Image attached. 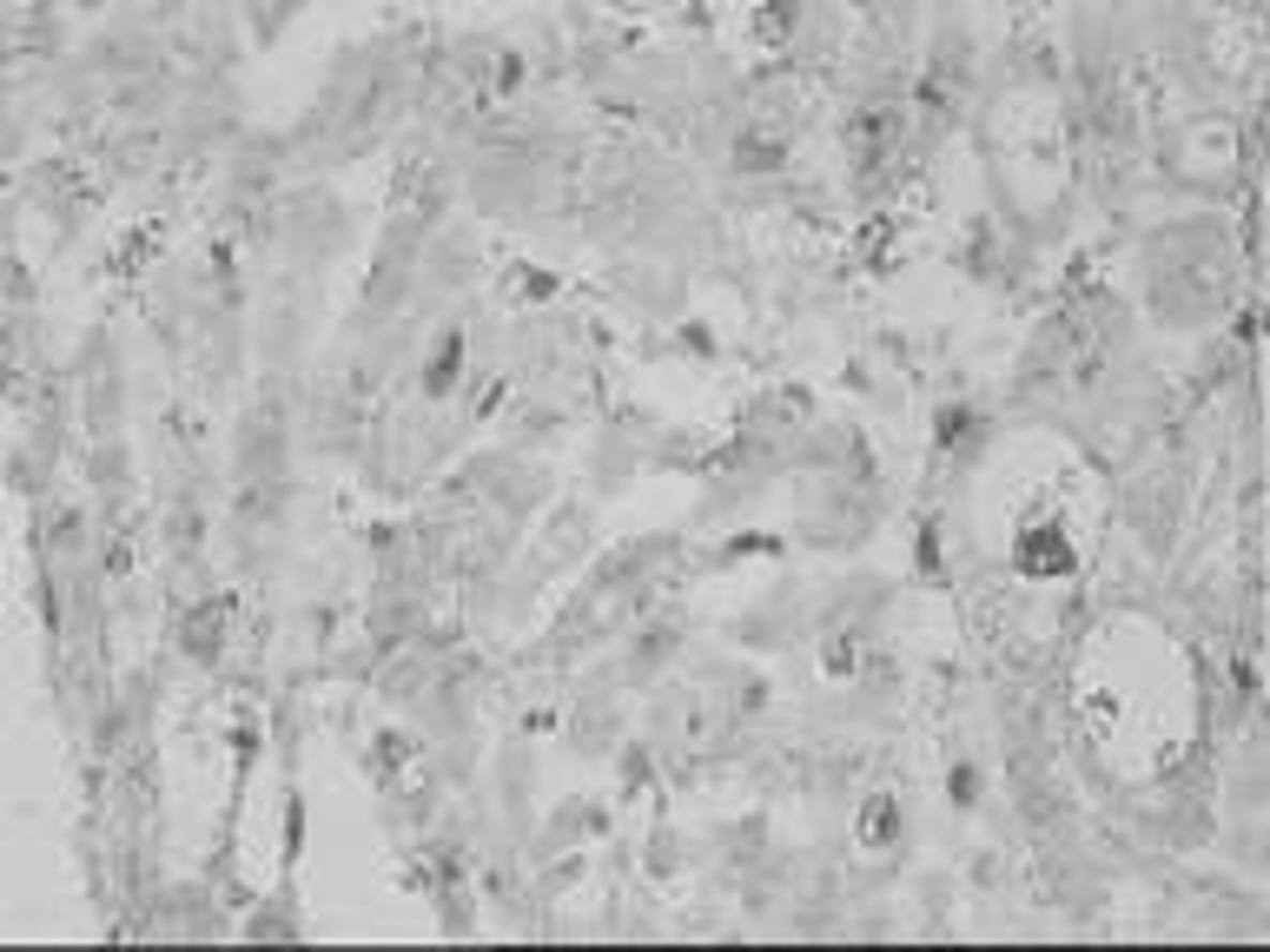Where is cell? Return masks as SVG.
<instances>
[{
    "label": "cell",
    "instance_id": "1",
    "mask_svg": "<svg viewBox=\"0 0 1270 952\" xmlns=\"http://www.w3.org/2000/svg\"><path fill=\"white\" fill-rule=\"evenodd\" d=\"M1072 537H1065V523L1059 516H1026V529L1013 537V569L1019 576H1032V583H1065L1072 576Z\"/></svg>",
    "mask_w": 1270,
    "mask_h": 952
},
{
    "label": "cell",
    "instance_id": "9",
    "mask_svg": "<svg viewBox=\"0 0 1270 952\" xmlns=\"http://www.w3.org/2000/svg\"><path fill=\"white\" fill-rule=\"evenodd\" d=\"M781 543L775 537H742V543H728V556H775Z\"/></svg>",
    "mask_w": 1270,
    "mask_h": 952
},
{
    "label": "cell",
    "instance_id": "4",
    "mask_svg": "<svg viewBox=\"0 0 1270 952\" xmlns=\"http://www.w3.org/2000/svg\"><path fill=\"white\" fill-rule=\"evenodd\" d=\"M219 629H225V608H199V616L185 622V649L199 655V662H206V655H219Z\"/></svg>",
    "mask_w": 1270,
    "mask_h": 952
},
{
    "label": "cell",
    "instance_id": "7",
    "mask_svg": "<svg viewBox=\"0 0 1270 952\" xmlns=\"http://www.w3.org/2000/svg\"><path fill=\"white\" fill-rule=\"evenodd\" d=\"M556 278L550 272H510V298H550Z\"/></svg>",
    "mask_w": 1270,
    "mask_h": 952
},
{
    "label": "cell",
    "instance_id": "8",
    "mask_svg": "<svg viewBox=\"0 0 1270 952\" xmlns=\"http://www.w3.org/2000/svg\"><path fill=\"white\" fill-rule=\"evenodd\" d=\"M821 662H827V675H854V641H847V635H834Z\"/></svg>",
    "mask_w": 1270,
    "mask_h": 952
},
{
    "label": "cell",
    "instance_id": "6",
    "mask_svg": "<svg viewBox=\"0 0 1270 952\" xmlns=\"http://www.w3.org/2000/svg\"><path fill=\"white\" fill-rule=\"evenodd\" d=\"M946 794H953V801H959V807H973V801H980V774L967 768V760H959V768L946 774Z\"/></svg>",
    "mask_w": 1270,
    "mask_h": 952
},
{
    "label": "cell",
    "instance_id": "2",
    "mask_svg": "<svg viewBox=\"0 0 1270 952\" xmlns=\"http://www.w3.org/2000/svg\"><path fill=\"white\" fill-rule=\"evenodd\" d=\"M894 833H900V794H873L861 814V847H894Z\"/></svg>",
    "mask_w": 1270,
    "mask_h": 952
},
{
    "label": "cell",
    "instance_id": "5",
    "mask_svg": "<svg viewBox=\"0 0 1270 952\" xmlns=\"http://www.w3.org/2000/svg\"><path fill=\"white\" fill-rule=\"evenodd\" d=\"M980 430V410L973 404H940V443L953 450V443H967Z\"/></svg>",
    "mask_w": 1270,
    "mask_h": 952
},
{
    "label": "cell",
    "instance_id": "3",
    "mask_svg": "<svg viewBox=\"0 0 1270 952\" xmlns=\"http://www.w3.org/2000/svg\"><path fill=\"white\" fill-rule=\"evenodd\" d=\"M457 371H464V337H444V345H437V358H431V377H423V391H431V397H444V391L457 384Z\"/></svg>",
    "mask_w": 1270,
    "mask_h": 952
}]
</instances>
